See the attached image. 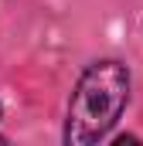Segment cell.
Returning <instances> with one entry per match:
<instances>
[{
    "label": "cell",
    "instance_id": "1",
    "mask_svg": "<svg viewBox=\"0 0 143 146\" xmlns=\"http://www.w3.org/2000/svg\"><path fill=\"white\" fill-rule=\"evenodd\" d=\"M130 68L116 58L92 61L78 75L65 115V146H92L106 139L130 102Z\"/></svg>",
    "mask_w": 143,
    "mask_h": 146
}]
</instances>
